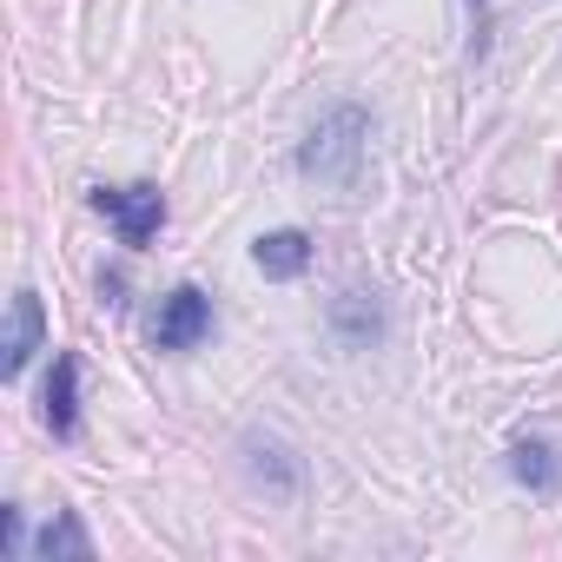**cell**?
Returning <instances> with one entry per match:
<instances>
[{
    "label": "cell",
    "instance_id": "cell-1",
    "mask_svg": "<svg viewBox=\"0 0 562 562\" xmlns=\"http://www.w3.org/2000/svg\"><path fill=\"white\" fill-rule=\"evenodd\" d=\"M364 153H371V113L364 106H331L312 133H305V146H299V172L312 179V186H325V192H358V179H364Z\"/></svg>",
    "mask_w": 562,
    "mask_h": 562
},
{
    "label": "cell",
    "instance_id": "cell-2",
    "mask_svg": "<svg viewBox=\"0 0 562 562\" xmlns=\"http://www.w3.org/2000/svg\"><path fill=\"white\" fill-rule=\"evenodd\" d=\"M93 205L113 218L120 245H153L159 225H166V192H159V186H100Z\"/></svg>",
    "mask_w": 562,
    "mask_h": 562
},
{
    "label": "cell",
    "instance_id": "cell-3",
    "mask_svg": "<svg viewBox=\"0 0 562 562\" xmlns=\"http://www.w3.org/2000/svg\"><path fill=\"white\" fill-rule=\"evenodd\" d=\"M212 338V299L199 285H172L159 299V318H153V345L159 351H192Z\"/></svg>",
    "mask_w": 562,
    "mask_h": 562
},
{
    "label": "cell",
    "instance_id": "cell-4",
    "mask_svg": "<svg viewBox=\"0 0 562 562\" xmlns=\"http://www.w3.org/2000/svg\"><path fill=\"white\" fill-rule=\"evenodd\" d=\"M245 470H251V483H265L271 496H299L305 490V463H299V450L292 443H278V437H245Z\"/></svg>",
    "mask_w": 562,
    "mask_h": 562
},
{
    "label": "cell",
    "instance_id": "cell-5",
    "mask_svg": "<svg viewBox=\"0 0 562 562\" xmlns=\"http://www.w3.org/2000/svg\"><path fill=\"white\" fill-rule=\"evenodd\" d=\"M312 258H318V245H312V232H299V225H285V232H265L258 245H251V265L265 271V278H305L312 271Z\"/></svg>",
    "mask_w": 562,
    "mask_h": 562
},
{
    "label": "cell",
    "instance_id": "cell-6",
    "mask_svg": "<svg viewBox=\"0 0 562 562\" xmlns=\"http://www.w3.org/2000/svg\"><path fill=\"white\" fill-rule=\"evenodd\" d=\"M41 338H47L41 299H34V292H14V305H8V345H0V371L21 378V371H27V358L41 351Z\"/></svg>",
    "mask_w": 562,
    "mask_h": 562
},
{
    "label": "cell",
    "instance_id": "cell-7",
    "mask_svg": "<svg viewBox=\"0 0 562 562\" xmlns=\"http://www.w3.org/2000/svg\"><path fill=\"white\" fill-rule=\"evenodd\" d=\"M47 430L54 437H74L80 430V358L74 351L54 358V378H47Z\"/></svg>",
    "mask_w": 562,
    "mask_h": 562
},
{
    "label": "cell",
    "instance_id": "cell-8",
    "mask_svg": "<svg viewBox=\"0 0 562 562\" xmlns=\"http://www.w3.org/2000/svg\"><path fill=\"white\" fill-rule=\"evenodd\" d=\"M509 476H516L522 490H536V496H555V490H562V457H555L542 437H522V443L509 450Z\"/></svg>",
    "mask_w": 562,
    "mask_h": 562
},
{
    "label": "cell",
    "instance_id": "cell-9",
    "mask_svg": "<svg viewBox=\"0 0 562 562\" xmlns=\"http://www.w3.org/2000/svg\"><path fill=\"white\" fill-rule=\"evenodd\" d=\"M331 331H338L345 345H371V338H384V312H378V299H371V292H345V299L331 305Z\"/></svg>",
    "mask_w": 562,
    "mask_h": 562
},
{
    "label": "cell",
    "instance_id": "cell-10",
    "mask_svg": "<svg viewBox=\"0 0 562 562\" xmlns=\"http://www.w3.org/2000/svg\"><path fill=\"white\" fill-rule=\"evenodd\" d=\"M34 549H41L47 562H54V555H74V562H87V555H93V536H87V522H80L74 509H60V516H54V522L34 536Z\"/></svg>",
    "mask_w": 562,
    "mask_h": 562
},
{
    "label": "cell",
    "instance_id": "cell-11",
    "mask_svg": "<svg viewBox=\"0 0 562 562\" xmlns=\"http://www.w3.org/2000/svg\"><path fill=\"white\" fill-rule=\"evenodd\" d=\"M0 549H8V555L21 549V509H14V503H8V509H0Z\"/></svg>",
    "mask_w": 562,
    "mask_h": 562
},
{
    "label": "cell",
    "instance_id": "cell-12",
    "mask_svg": "<svg viewBox=\"0 0 562 562\" xmlns=\"http://www.w3.org/2000/svg\"><path fill=\"white\" fill-rule=\"evenodd\" d=\"M470 21H476V60L490 54V0H470Z\"/></svg>",
    "mask_w": 562,
    "mask_h": 562
}]
</instances>
